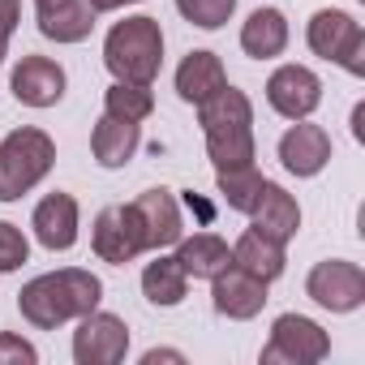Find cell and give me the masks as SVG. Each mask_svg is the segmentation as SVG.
I'll return each mask as SVG.
<instances>
[{"label":"cell","mask_w":365,"mask_h":365,"mask_svg":"<svg viewBox=\"0 0 365 365\" xmlns=\"http://www.w3.org/2000/svg\"><path fill=\"white\" fill-rule=\"evenodd\" d=\"M26 258H31V241H26V232H22L18 224H9V220H0V275L18 271Z\"/></svg>","instance_id":"cell-28"},{"label":"cell","mask_w":365,"mask_h":365,"mask_svg":"<svg viewBox=\"0 0 365 365\" xmlns=\"http://www.w3.org/2000/svg\"><path fill=\"white\" fill-rule=\"evenodd\" d=\"M5 56H9V39H0V65H5Z\"/></svg>","instance_id":"cell-34"},{"label":"cell","mask_w":365,"mask_h":365,"mask_svg":"<svg viewBox=\"0 0 365 365\" xmlns=\"http://www.w3.org/2000/svg\"><path fill=\"white\" fill-rule=\"evenodd\" d=\"M267 103L284 116V120H305L318 112L322 103V82L314 69L305 65H279L271 78H267Z\"/></svg>","instance_id":"cell-9"},{"label":"cell","mask_w":365,"mask_h":365,"mask_svg":"<svg viewBox=\"0 0 365 365\" xmlns=\"http://www.w3.org/2000/svg\"><path fill=\"white\" fill-rule=\"evenodd\" d=\"M133 211L142 220V232H146V250H168L185 237V220H180V202L172 198V190L155 185V190H142L133 198Z\"/></svg>","instance_id":"cell-12"},{"label":"cell","mask_w":365,"mask_h":365,"mask_svg":"<svg viewBox=\"0 0 365 365\" xmlns=\"http://www.w3.org/2000/svg\"><path fill=\"white\" fill-rule=\"evenodd\" d=\"M103 301V279L82 271V267H61L48 275H35L22 292H18V309L31 327L39 331H56L91 309H99Z\"/></svg>","instance_id":"cell-1"},{"label":"cell","mask_w":365,"mask_h":365,"mask_svg":"<svg viewBox=\"0 0 365 365\" xmlns=\"http://www.w3.org/2000/svg\"><path fill=\"white\" fill-rule=\"evenodd\" d=\"M215 185H220V198H224L232 211L250 215V211L258 207V194H262V172H258L254 163H241V168H224V172L215 176Z\"/></svg>","instance_id":"cell-24"},{"label":"cell","mask_w":365,"mask_h":365,"mask_svg":"<svg viewBox=\"0 0 365 365\" xmlns=\"http://www.w3.org/2000/svg\"><path fill=\"white\" fill-rule=\"evenodd\" d=\"M202 138H207V155L215 172L254 163V129H207Z\"/></svg>","instance_id":"cell-26"},{"label":"cell","mask_w":365,"mask_h":365,"mask_svg":"<svg viewBox=\"0 0 365 365\" xmlns=\"http://www.w3.org/2000/svg\"><path fill=\"white\" fill-rule=\"evenodd\" d=\"M198 125L207 129H254V103L237 86H220L211 99L198 103Z\"/></svg>","instance_id":"cell-21"},{"label":"cell","mask_w":365,"mask_h":365,"mask_svg":"<svg viewBox=\"0 0 365 365\" xmlns=\"http://www.w3.org/2000/svg\"><path fill=\"white\" fill-rule=\"evenodd\" d=\"M180 271L190 279H215L224 267H232V245L215 232H194V237H180L176 241V254Z\"/></svg>","instance_id":"cell-16"},{"label":"cell","mask_w":365,"mask_h":365,"mask_svg":"<svg viewBox=\"0 0 365 365\" xmlns=\"http://www.w3.org/2000/svg\"><path fill=\"white\" fill-rule=\"evenodd\" d=\"M31 228H35V241L52 254H65L78 245V198L73 194H48L35 215H31Z\"/></svg>","instance_id":"cell-14"},{"label":"cell","mask_w":365,"mask_h":365,"mask_svg":"<svg viewBox=\"0 0 365 365\" xmlns=\"http://www.w3.org/2000/svg\"><path fill=\"white\" fill-rule=\"evenodd\" d=\"M22 22V0H0V39H9Z\"/></svg>","instance_id":"cell-30"},{"label":"cell","mask_w":365,"mask_h":365,"mask_svg":"<svg viewBox=\"0 0 365 365\" xmlns=\"http://www.w3.org/2000/svg\"><path fill=\"white\" fill-rule=\"evenodd\" d=\"M288 48V18L279 9H254L241 26V52L254 61H275Z\"/></svg>","instance_id":"cell-20"},{"label":"cell","mask_w":365,"mask_h":365,"mask_svg":"<svg viewBox=\"0 0 365 365\" xmlns=\"http://www.w3.org/2000/svg\"><path fill=\"white\" fill-rule=\"evenodd\" d=\"M95 5L91 0H69V5L52 9L39 18V35L43 39H56V43H82L91 31H95Z\"/></svg>","instance_id":"cell-23"},{"label":"cell","mask_w":365,"mask_h":365,"mask_svg":"<svg viewBox=\"0 0 365 365\" xmlns=\"http://www.w3.org/2000/svg\"><path fill=\"white\" fill-rule=\"evenodd\" d=\"M250 220H254L258 232H267L279 245H288L301 232V207L284 185H275V180H262V194H258V207L250 211Z\"/></svg>","instance_id":"cell-15"},{"label":"cell","mask_w":365,"mask_h":365,"mask_svg":"<svg viewBox=\"0 0 365 365\" xmlns=\"http://www.w3.org/2000/svg\"><path fill=\"white\" fill-rule=\"evenodd\" d=\"M52 163H56V142L43 129L22 125L5 133L0 138V202H18L22 194H31L52 172Z\"/></svg>","instance_id":"cell-3"},{"label":"cell","mask_w":365,"mask_h":365,"mask_svg":"<svg viewBox=\"0 0 365 365\" xmlns=\"http://www.w3.org/2000/svg\"><path fill=\"white\" fill-rule=\"evenodd\" d=\"M103 65L116 82H138L150 86L163 69V26L159 18H125L108 31L103 39Z\"/></svg>","instance_id":"cell-2"},{"label":"cell","mask_w":365,"mask_h":365,"mask_svg":"<svg viewBox=\"0 0 365 365\" xmlns=\"http://www.w3.org/2000/svg\"><path fill=\"white\" fill-rule=\"evenodd\" d=\"M9 91L26 108H56L65 99V69L52 56H22L9 73Z\"/></svg>","instance_id":"cell-11"},{"label":"cell","mask_w":365,"mask_h":365,"mask_svg":"<svg viewBox=\"0 0 365 365\" xmlns=\"http://www.w3.org/2000/svg\"><path fill=\"white\" fill-rule=\"evenodd\" d=\"M103 112L116 116V120L142 125L155 112V95H150V86H138V82H112L103 91Z\"/></svg>","instance_id":"cell-25"},{"label":"cell","mask_w":365,"mask_h":365,"mask_svg":"<svg viewBox=\"0 0 365 365\" xmlns=\"http://www.w3.org/2000/svg\"><path fill=\"white\" fill-rule=\"evenodd\" d=\"M95 14H112V9H125V5H138V0H91Z\"/></svg>","instance_id":"cell-33"},{"label":"cell","mask_w":365,"mask_h":365,"mask_svg":"<svg viewBox=\"0 0 365 365\" xmlns=\"http://www.w3.org/2000/svg\"><path fill=\"white\" fill-rule=\"evenodd\" d=\"M155 361H185V356L172 352V348H150V352L142 356V365H155Z\"/></svg>","instance_id":"cell-31"},{"label":"cell","mask_w":365,"mask_h":365,"mask_svg":"<svg viewBox=\"0 0 365 365\" xmlns=\"http://www.w3.org/2000/svg\"><path fill=\"white\" fill-rule=\"evenodd\" d=\"M125 352H129L125 318L103 314V309H91L78 318V331H73V361L78 365H116V361H125Z\"/></svg>","instance_id":"cell-8"},{"label":"cell","mask_w":365,"mask_h":365,"mask_svg":"<svg viewBox=\"0 0 365 365\" xmlns=\"http://www.w3.org/2000/svg\"><path fill=\"white\" fill-rule=\"evenodd\" d=\"M232 267H241V271L258 275L262 284H271V279L284 275L288 258H284V245H279V241H271V237L258 232V228H245V232L237 237V245H232Z\"/></svg>","instance_id":"cell-19"},{"label":"cell","mask_w":365,"mask_h":365,"mask_svg":"<svg viewBox=\"0 0 365 365\" xmlns=\"http://www.w3.org/2000/svg\"><path fill=\"white\" fill-rule=\"evenodd\" d=\"M0 361H9V365H22V361H26V365H35L39 352H35V344H26L22 335H9V331H5V335H0Z\"/></svg>","instance_id":"cell-29"},{"label":"cell","mask_w":365,"mask_h":365,"mask_svg":"<svg viewBox=\"0 0 365 365\" xmlns=\"http://www.w3.org/2000/svg\"><path fill=\"white\" fill-rule=\"evenodd\" d=\"M138 146H142V129L138 125H129V120H116V116H99L95 120V129H91V155H95V163L99 168H125L133 155H138Z\"/></svg>","instance_id":"cell-17"},{"label":"cell","mask_w":365,"mask_h":365,"mask_svg":"<svg viewBox=\"0 0 365 365\" xmlns=\"http://www.w3.org/2000/svg\"><path fill=\"white\" fill-rule=\"evenodd\" d=\"M279 163L292 176H318L331 163V133L322 125H309V116L288 125V133L279 138Z\"/></svg>","instance_id":"cell-13"},{"label":"cell","mask_w":365,"mask_h":365,"mask_svg":"<svg viewBox=\"0 0 365 365\" xmlns=\"http://www.w3.org/2000/svg\"><path fill=\"white\" fill-rule=\"evenodd\" d=\"M176 14L198 31H220L237 14V0H176Z\"/></svg>","instance_id":"cell-27"},{"label":"cell","mask_w":365,"mask_h":365,"mask_svg":"<svg viewBox=\"0 0 365 365\" xmlns=\"http://www.w3.org/2000/svg\"><path fill=\"white\" fill-rule=\"evenodd\" d=\"M220 86H228V73H224V61L215 52H207V48L190 52L185 61L176 65V95L185 103H194V108L202 99H211Z\"/></svg>","instance_id":"cell-18"},{"label":"cell","mask_w":365,"mask_h":365,"mask_svg":"<svg viewBox=\"0 0 365 365\" xmlns=\"http://www.w3.org/2000/svg\"><path fill=\"white\" fill-rule=\"evenodd\" d=\"M305 43H309L314 56L348 69L352 78L365 73V31H361V22L352 14H344V9H318L309 18V26H305Z\"/></svg>","instance_id":"cell-4"},{"label":"cell","mask_w":365,"mask_h":365,"mask_svg":"<svg viewBox=\"0 0 365 365\" xmlns=\"http://www.w3.org/2000/svg\"><path fill=\"white\" fill-rule=\"evenodd\" d=\"M91 245L103 262L112 267H125L133 262L138 254H146V232H142V220L133 211V202L125 207H103L95 215V228H91Z\"/></svg>","instance_id":"cell-7"},{"label":"cell","mask_w":365,"mask_h":365,"mask_svg":"<svg viewBox=\"0 0 365 365\" xmlns=\"http://www.w3.org/2000/svg\"><path fill=\"white\" fill-rule=\"evenodd\" d=\"M211 305L220 318H232V322H250L262 314L267 305V284L241 267H224L215 279H211Z\"/></svg>","instance_id":"cell-10"},{"label":"cell","mask_w":365,"mask_h":365,"mask_svg":"<svg viewBox=\"0 0 365 365\" xmlns=\"http://www.w3.org/2000/svg\"><path fill=\"white\" fill-rule=\"evenodd\" d=\"M352 138H356V142H365V103H356V108H352Z\"/></svg>","instance_id":"cell-32"},{"label":"cell","mask_w":365,"mask_h":365,"mask_svg":"<svg viewBox=\"0 0 365 365\" xmlns=\"http://www.w3.org/2000/svg\"><path fill=\"white\" fill-rule=\"evenodd\" d=\"M185 292H190V275L180 271L176 258H155V262H146V271H142V297H146L150 305L172 309V305L185 301Z\"/></svg>","instance_id":"cell-22"},{"label":"cell","mask_w":365,"mask_h":365,"mask_svg":"<svg viewBox=\"0 0 365 365\" xmlns=\"http://www.w3.org/2000/svg\"><path fill=\"white\" fill-rule=\"evenodd\" d=\"M331 356V335L305 314H279L262 344V365H318Z\"/></svg>","instance_id":"cell-5"},{"label":"cell","mask_w":365,"mask_h":365,"mask_svg":"<svg viewBox=\"0 0 365 365\" xmlns=\"http://www.w3.org/2000/svg\"><path fill=\"white\" fill-rule=\"evenodd\" d=\"M305 297L331 314H352L365 305V271L348 258H327L309 271L305 279Z\"/></svg>","instance_id":"cell-6"}]
</instances>
